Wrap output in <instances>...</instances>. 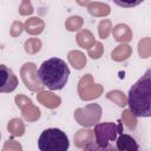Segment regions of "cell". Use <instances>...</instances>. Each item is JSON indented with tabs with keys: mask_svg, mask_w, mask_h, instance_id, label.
Segmentation results:
<instances>
[{
	"mask_svg": "<svg viewBox=\"0 0 151 151\" xmlns=\"http://www.w3.org/2000/svg\"><path fill=\"white\" fill-rule=\"evenodd\" d=\"M127 106L136 118L151 117V68L130 87Z\"/></svg>",
	"mask_w": 151,
	"mask_h": 151,
	"instance_id": "obj_1",
	"label": "cell"
},
{
	"mask_svg": "<svg viewBox=\"0 0 151 151\" xmlns=\"http://www.w3.org/2000/svg\"><path fill=\"white\" fill-rule=\"evenodd\" d=\"M38 79L42 86L57 91L65 87L70 77V68L65 60L53 57L45 60L37 72Z\"/></svg>",
	"mask_w": 151,
	"mask_h": 151,
	"instance_id": "obj_2",
	"label": "cell"
},
{
	"mask_svg": "<svg viewBox=\"0 0 151 151\" xmlns=\"http://www.w3.org/2000/svg\"><path fill=\"white\" fill-rule=\"evenodd\" d=\"M38 146L40 151H67L70 140L63 130L51 127L41 132L38 139Z\"/></svg>",
	"mask_w": 151,
	"mask_h": 151,
	"instance_id": "obj_3",
	"label": "cell"
},
{
	"mask_svg": "<svg viewBox=\"0 0 151 151\" xmlns=\"http://www.w3.org/2000/svg\"><path fill=\"white\" fill-rule=\"evenodd\" d=\"M120 133H123V125L120 123L118 125L111 122L99 123L94 126L96 144L101 147H106L110 145V142L116 140Z\"/></svg>",
	"mask_w": 151,
	"mask_h": 151,
	"instance_id": "obj_4",
	"label": "cell"
},
{
	"mask_svg": "<svg viewBox=\"0 0 151 151\" xmlns=\"http://www.w3.org/2000/svg\"><path fill=\"white\" fill-rule=\"evenodd\" d=\"M0 72H1L0 92L1 93H7V92L14 91L17 88V86H18V78H17V76L6 65H0Z\"/></svg>",
	"mask_w": 151,
	"mask_h": 151,
	"instance_id": "obj_5",
	"label": "cell"
},
{
	"mask_svg": "<svg viewBox=\"0 0 151 151\" xmlns=\"http://www.w3.org/2000/svg\"><path fill=\"white\" fill-rule=\"evenodd\" d=\"M116 146L118 151H138L139 146L133 137L126 133H120L116 139Z\"/></svg>",
	"mask_w": 151,
	"mask_h": 151,
	"instance_id": "obj_6",
	"label": "cell"
},
{
	"mask_svg": "<svg viewBox=\"0 0 151 151\" xmlns=\"http://www.w3.org/2000/svg\"><path fill=\"white\" fill-rule=\"evenodd\" d=\"M83 151H112V149H111L110 145L106 146V147H101V146L97 145L96 142H94V143H90V144H87V145L84 147Z\"/></svg>",
	"mask_w": 151,
	"mask_h": 151,
	"instance_id": "obj_7",
	"label": "cell"
},
{
	"mask_svg": "<svg viewBox=\"0 0 151 151\" xmlns=\"http://www.w3.org/2000/svg\"><path fill=\"white\" fill-rule=\"evenodd\" d=\"M117 5H119V6H133V5H137V4H139V2H134V4H124V2H116Z\"/></svg>",
	"mask_w": 151,
	"mask_h": 151,
	"instance_id": "obj_8",
	"label": "cell"
}]
</instances>
